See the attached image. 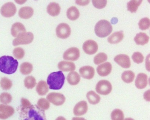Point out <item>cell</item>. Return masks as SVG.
<instances>
[{
  "instance_id": "1",
  "label": "cell",
  "mask_w": 150,
  "mask_h": 120,
  "mask_svg": "<svg viewBox=\"0 0 150 120\" xmlns=\"http://www.w3.org/2000/svg\"><path fill=\"white\" fill-rule=\"evenodd\" d=\"M19 114L21 120H47L44 110L36 105L21 106Z\"/></svg>"
},
{
  "instance_id": "2",
  "label": "cell",
  "mask_w": 150,
  "mask_h": 120,
  "mask_svg": "<svg viewBox=\"0 0 150 120\" xmlns=\"http://www.w3.org/2000/svg\"><path fill=\"white\" fill-rule=\"evenodd\" d=\"M18 63L11 56H4L0 58V71L2 73L11 75L16 71Z\"/></svg>"
},
{
  "instance_id": "3",
  "label": "cell",
  "mask_w": 150,
  "mask_h": 120,
  "mask_svg": "<svg viewBox=\"0 0 150 120\" xmlns=\"http://www.w3.org/2000/svg\"><path fill=\"white\" fill-rule=\"evenodd\" d=\"M65 76L61 71L53 72L47 78V84L50 89L59 90L63 87L65 81Z\"/></svg>"
},
{
  "instance_id": "4",
  "label": "cell",
  "mask_w": 150,
  "mask_h": 120,
  "mask_svg": "<svg viewBox=\"0 0 150 120\" xmlns=\"http://www.w3.org/2000/svg\"><path fill=\"white\" fill-rule=\"evenodd\" d=\"M112 27L110 23L106 20L99 21L95 27V32L96 36L100 38L107 37L112 32Z\"/></svg>"
},
{
  "instance_id": "5",
  "label": "cell",
  "mask_w": 150,
  "mask_h": 120,
  "mask_svg": "<svg viewBox=\"0 0 150 120\" xmlns=\"http://www.w3.org/2000/svg\"><path fill=\"white\" fill-rule=\"evenodd\" d=\"M34 38V35L30 32L23 33L14 39L13 45L16 46L21 45L28 44L32 42Z\"/></svg>"
},
{
  "instance_id": "6",
  "label": "cell",
  "mask_w": 150,
  "mask_h": 120,
  "mask_svg": "<svg viewBox=\"0 0 150 120\" xmlns=\"http://www.w3.org/2000/svg\"><path fill=\"white\" fill-rule=\"evenodd\" d=\"M112 90V86L111 83L106 80H100L96 86V91L98 93L101 95L109 94Z\"/></svg>"
},
{
  "instance_id": "7",
  "label": "cell",
  "mask_w": 150,
  "mask_h": 120,
  "mask_svg": "<svg viewBox=\"0 0 150 120\" xmlns=\"http://www.w3.org/2000/svg\"><path fill=\"white\" fill-rule=\"evenodd\" d=\"M71 33V30L70 26L65 23H61L56 28V35L60 38H67L70 35Z\"/></svg>"
},
{
  "instance_id": "8",
  "label": "cell",
  "mask_w": 150,
  "mask_h": 120,
  "mask_svg": "<svg viewBox=\"0 0 150 120\" xmlns=\"http://www.w3.org/2000/svg\"><path fill=\"white\" fill-rule=\"evenodd\" d=\"M47 100L56 106L63 104L66 101V98L63 94L57 92H51L47 97Z\"/></svg>"
},
{
  "instance_id": "9",
  "label": "cell",
  "mask_w": 150,
  "mask_h": 120,
  "mask_svg": "<svg viewBox=\"0 0 150 120\" xmlns=\"http://www.w3.org/2000/svg\"><path fill=\"white\" fill-rule=\"evenodd\" d=\"M17 11V8L14 4L12 2L7 3L3 6L1 9V14L3 16L11 17L13 16Z\"/></svg>"
},
{
  "instance_id": "10",
  "label": "cell",
  "mask_w": 150,
  "mask_h": 120,
  "mask_svg": "<svg viewBox=\"0 0 150 120\" xmlns=\"http://www.w3.org/2000/svg\"><path fill=\"white\" fill-rule=\"evenodd\" d=\"M80 56V51L76 47H71L64 52L63 58L64 60L76 61Z\"/></svg>"
},
{
  "instance_id": "11",
  "label": "cell",
  "mask_w": 150,
  "mask_h": 120,
  "mask_svg": "<svg viewBox=\"0 0 150 120\" xmlns=\"http://www.w3.org/2000/svg\"><path fill=\"white\" fill-rule=\"evenodd\" d=\"M83 50L88 55H93L97 52L98 46L97 43L93 40H88L83 43Z\"/></svg>"
},
{
  "instance_id": "12",
  "label": "cell",
  "mask_w": 150,
  "mask_h": 120,
  "mask_svg": "<svg viewBox=\"0 0 150 120\" xmlns=\"http://www.w3.org/2000/svg\"><path fill=\"white\" fill-rule=\"evenodd\" d=\"M116 63L124 68L127 69L130 67V59L127 55L121 54L116 56L114 59Z\"/></svg>"
},
{
  "instance_id": "13",
  "label": "cell",
  "mask_w": 150,
  "mask_h": 120,
  "mask_svg": "<svg viewBox=\"0 0 150 120\" xmlns=\"http://www.w3.org/2000/svg\"><path fill=\"white\" fill-rule=\"evenodd\" d=\"M14 110L12 107L9 105L0 104V119H6L12 116Z\"/></svg>"
},
{
  "instance_id": "14",
  "label": "cell",
  "mask_w": 150,
  "mask_h": 120,
  "mask_svg": "<svg viewBox=\"0 0 150 120\" xmlns=\"http://www.w3.org/2000/svg\"><path fill=\"white\" fill-rule=\"evenodd\" d=\"M88 110L87 102L85 101H81L75 105L73 109V113L75 115L80 116L85 115Z\"/></svg>"
},
{
  "instance_id": "15",
  "label": "cell",
  "mask_w": 150,
  "mask_h": 120,
  "mask_svg": "<svg viewBox=\"0 0 150 120\" xmlns=\"http://www.w3.org/2000/svg\"><path fill=\"white\" fill-rule=\"evenodd\" d=\"M148 76L145 73L138 74L135 81V86L139 89H145L148 85Z\"/></svg>"
},
{
  "instance_id": "16",
  "label": "cell",
  "mask_w": 150,
  "mask_h": 120,
  "mask_svg": "<svg viewBox=\"0 0 150 120\" xmlns=\"http://www.w3.org/2000/svg\"><path fill=\"white\" fill-rule=\"evenodd\" d=\"M79 72L82 77L84 79L91 80L94 76L95 71L92 66H86L81 67Z\"/></svg>"
},
{
  "instance_id": "17",
  "label": "cell",
  "mask_w": 150,
  "mask_h": 120,
  "mask_svg": "<svg viewBox=\"0 0 150 120\" xmlns=\"http://www.w3.org/2000/svg\"><path fill=\"white\" fill-rule=\"evenodd\" d=\"M112 69L111 63L107 62L98 66L96 70L99 76L105 77L108 76L111 73Z\"/></svg>"
},
{
  "instance_id": "18",
  "label": "cell",
  "mask_w": 150,
  "mask_h": 120,
  "mask_svg": "<svg viewBox=\"0 0 150 120\" xmlns=\"http://www.w3.org/2000/svg\"><path fill=\"white\" fill-rule=\"evenodd\" d=\"M11 32L13 37H17L19 35L26 32V30L23 24L21 23L16 22L13 24Z\"/></svg>"
},
{
  "instance_id": "19",
  "label": "cell",
  "mask_w": 150,
  "mask_h": 120,
  "mask_svg": "<svg viewBox=\"0 0 150 120\" xmlns=\"http://www.w3.org/2000/svg\"><path fill=\"white\" fill-rule=\"evenodd\" d=\"M58 68L63 72H72L76 69V65L72 62L62 61L58 65Z\"/></svg>"
},
{
  "instance_id": "20",
  "label": "cell",
  "mask_w": 150,
  "mask_h": 120,
  "mask_svg": "<svg viewBox=\"0 0 150 120\" xmlns=\"http://www.w3.org/2000/svg\"><path fill=\"white\" fill-rule=\"evenodd\" d=\"M34 13V10L31 7L25 6L20 9L18 11V15L21 18L27 19L31 18Z\"/></svg>"
},
{
  "instance_id": "21",
  "label": "cell",
  "mask_w": 150,
  "mask_h": 120,
  "mask_svg": "<svg viewBox=\"0 0 150 120\" xmlns=\"http://www.w3.org/2000/svg\"><path fill=\"white\" fill-rule=\"evenodd\" d=\"M124 37L123 31H121L112 33L108 38V42L111 44H116L120 42Z\"/></svg>"
},
{
  "instance_id": "22",
  "label": "cell",
  "mask_w": 150,
  "mask_h": 120,
  "mask_svg": "<svg viewBox=\"0 0 150 120\" xmlns=\"http://www.w3.org/2000/svg\"><path fill=\"white\" fill-rule=\"evenodd\" d=\"M61 8L59 4L56 2L50 3L47 7V13L52 16H56L60 14Z\"/></svg>"
},
{
  "instance_id": "23",
  "label": "cell",
  "mask_w": 150,
  "mask_h": 120,
  "mask_svg": "<svg viewBox=\"0 0 150 120\" xmlns=\"http://www.w3.org/2000/svg\"><path fill=\"white\" fill-rule=\"evenodd\" d=\"M149 37L145 33L140 32L137 34L134 38L136 44L138 45H144L148 43Z\"/></svg>"
},
{
  "instance_id": "24",
  "label": "cell",
  "mask_w": 150,
  "mask_h": 120,
  "mask_svg": "<svg viewBox=\"0 0 150 120\" xmlns=\"http://www.w3.org/2000/svg\"><path fill=\"white\" fill-rule=\"evenodd\" d=\"M68 82L72 86L78 84L80 81V76L77 72L72 71L68 75L67 77Z\"/></svg>"
},
{
  "instance_id": "25",
  "label": "cell",
  "mask_w": 150,
  "mask_h": 120,
  "mask_svg": "<svg viewBox=\"0 0 150 120\" xmlns=\"http://www.w3.org/2000/svg\"><path fill=\"white\" fill-rule=\"evenodd\" d=\"M36 91L41 96L47 94L49 92V87L46 82L43 80L39 82L36 87Z\"/></svg>"
},
{
  "instance_id": "26",
  "label": "cell",
  "mask_w": 150,
  "mask_h": 120,
  "mask_svg": "<svg viewBox=\"0 0 150 120\" xmlns=\"http://www.w3.org/2000/svg\"><path fill=\"white\" fill-rule=\"evenodd\" d=\"M89 103L92 105L98 104L100 101V97L93 91H90L86 95Z\"/></svg>"
},
{
  "instance_id": "27",
  "label": "cell",
  "mask_w": 150,
  "mask_h": 120,
  "mask_svg": "<svg viewBox=\"0 0 150 120\" xmlns=\"http://www.w3.org/2000/svg\"><path fill=\"white\" fill-rule=\"evenodd\" d=\"M80 15V12L76 7H71L67 10V17L71 21H76L79 18Z\"/></svg>"
},
{
  "instance_id": "28",
  "label": "cell",
  "mask_w": 150,
  "mask_h": 120,
  "mask_svg": "<svg viewBox=\"0 0 150 120\" xmlns=\"http://www.w3.org/2000/svg\"><path fill=\"white\" fill-rule=\"evenodd\" d=\"M135 77V74L131 70H127L124 72L122 75V79L124 82L127 83H130L133 82Z\"/></svg>"
},
{
  "instance_id": "29",
  "label": "cell",
  "mask_w": 150,
  "mask_h": 120,
  "mask_svg": "<svg viewBox=\"0 0 150 120\" xmlns=\"http://www.w3.org/2000/svg\"><path fill=\"white\" fill-rule=\"evenodd\" d=\"M142 2L141 0H132L127 3V10L131 13H135L138 10V7Z\"/></svg>"
},
{
  "instance_id": "30",
  "label": "cell",
  "mask_w": 150,
  "mask_h": 120,
  "mask_svg": "<svg viewBox=\"0 0 150 120\" xmlns=\"http://www.w3.org/2000/svg\"><path fill=\"white\" fill-rule=\"evenodd\" d=\"M33 70L32 64L27 62L22 63L20 66V71L24 75H28L31 73Z\"/></svg>"
},
{
  "instance_id": "31",
  "label": "cell",
  "mask_w": 150,
  "mask_h": 120,
  "mask_svg": "<svg viewBox=\"0 0 150 120\" xmlns=\"http://www.w3.org/2000/svg\"><path fill=\"white\" fill-rule=\"evenodd\" d=\"M24 86L28 89H32L36 85V79L34 77L28 76L26 77L24 81Z\"/></svg>"
},
{
  "instance_id": "32",
  "label": "cell",
  "mask_w": 150,
  "mask_h": 120,
  "mask_svg": "<svg viewBox=\"0 0 150 120\" xmlns=\"http://www.w3.org/2000/svg\"><path fill=\"white\" fill-rule=\"evenodd\" d=\"M12 82L11 80L7 77L2 78L0 81L1 87L4 90H9L12 87Z\"/></svg>"
},
{
  "instance_id": "33",
  "label": "cell",
  "mask_w": 150,
  "mask_h": 120,
  "mask_svg": "<svg viewBox=\"0 0 150 120\" xmlns=\"http://www.w3.org/2000/svg\"><path fill=\"white\" fill-rule=\"evenodd\" d=\"M124 114L121 110L118 109L114 110L111 114V119L112 120H123Z\"/></svg>"
},
{
  "instance_id": "34",
  "label": "cell",
  "mask_w": 150,
  "mask_h": 120,
  "mask_svg": "<svg viewBox=\"0 0 150 120\" xmlns=\"http://www.w3.org/2000/svg\"><path fill=\"white\" fill-rule=\"evenodd\" d=\"M108 59V56L103 53H99L94 58L93 62L95 64L98 65L106 61Z\"/></svg>"
},
{
  "instance_id": "35",
  "label": "cell",
  "mask_w": 150,
  "mask_h": 120,
  "mask_svg": "<svg viewBox=\"0 0 150 120\" xmlns=\"http://www.w3.org/2000/svg\"><path fill=\"white\" fill-rule=\"evenodd\" d=\"M12 100L11 95L7 92H3L0 95V102L4 104L11 103Z\"/></svg>"
},
{
  "instance_id": "36",
  "label": "cell",
  "mask_w": 150,
  "mask_h": 120,
  "mask_svg": "<svg viewBox=\"0 0 150 120\" xmlns=\"http://www.w3.org/2000/svg\"><path fill=\"white\" fill-rule=\"evenodd\" d=\"M139 28L142 30H145L149 28L150 21L149 18L147 17L142 18L138 23Z\"/></svg>"
},
{
  "instance_id": "37",
  "label": "cell",
  "mask_w": 150,
  "mask_h": 120,
  "mask_svg": "<svg viewBox=\"0 0 150 120\" xmlns=\"http://www.w3.org/2000/svg\"><path fill=\"white\" fill-rule=\"evenodd\" d=\"M37 104L38 106L44 110L48 109L50 106V102L44 98H40L39 99Z\"/></svg>"
},
{
  "instance_id": "38",
  "label": "cell",
  "mask_w": 150,
  "mask_h": 120,
  "mask_svg": "<svg viewBox=\"0 0 150 120\" xmlns=\"http://www.w3.org/2000/svg\"><path fill=\"white\" fill-rule=\"evenodd\" d=\"M132 58L133 61L137 64H140L144 62V57L142 53L139 52H135L132 55Z\"/></svg>"
},
{
  "instance_id": "39",
  "label": "cell",
  "mask_w": 150,
  "mask_h": 120,
  "mask_svg": "<svg viewBox=\"0 0 150 120\" xmlns=\"http://www.w3.org/2000/svg\"><path fill=\"white\" fill-rule=\"evenodd\" d=\"M13 54L16 58L21 59L23 58L25 55V51L21 47L16 48L13 51Z\"/></svg>"
},
{
  "instance_id": "40",
  "label": "cell",
  "mask_w": 150,
  "mask_h": 120,
  "mask_svg": "<svg viewBox=\"0 0 150 120\" xmlns=\"http://www.w3.org/2000/svg\"><path fill=\"white\" fill-rule=\"evenodd\" d=\"M93 6L99 9H102L106 6L107 1H92Z\"/></svg>"
},
{
  "instance_id": "41",
  "label": "cell",
  "mask_w": 150,
  "mask_h": 120,
  "mask_svg": "<svg viewBox=\"0 0 150 120\" xmlns=\"http://www.w3.org/2000/svg\"><path fill=\"white\" fill-rule=\"evenodd\" d=\"M21 107H26L29 106L31 104L28 99L25 98H22L21 99Z\"/></svg>"
},
{
  "instance_id": "42",
  "label": "cell",
  "mask_w": 150,
  "mask_h": 120,
  "mask_svg": "<svg viewBox=\"0 0 150 120\" xmlns=\"http://www.w3.org/2000/svg\"><path fill=\"white\" fill-rule=\"evenodd\" d=\"M90 1H76V4L80 6H86L89 4Z\"/></svg>"
},
{
  "instance_id": "43",
  "label": "cell",
  "mask_w": 150,
  "mask_h": 120,
  "mask_svg": "<svg viewBox=\"0 0 150 120\" xmlns=\"http://www.w3.org/2000/svg\"><path fill=\"white\" fill-rule=\"evenodd\" d=\"M144 99L147 102H150V90L149 89L148 90L146 91L144 95Z\"/></svg>"
},
{
  "instance_id": "44",
  "label": "cell",
  "mask_w": 150,
  "mask_h": 120,
  "mask_svg": "<svg viewBox=\"0 0 150 120\" xmlns=\"http://www.w3.org/2000/svg\"><path fill=\"white\" fill-rule=\"evenodd\" d=\"M146 70L148 71H150V66H149V55L148 56H147L146 60Z\"/></svg>"
},
{
  "instance_id": "45",
  "label": "cell",
  "mask_w": 150,
  "mask_h": 120,
  "mask_svg": "<svg viewBox=\"0 0 150 120\" xmlns=\"http://www.w3.org/2000/svg\"><path fill=\"white\" fill-rule=\"evenodd\" d=\"M72 120H86L85 118L81 117H74Z\"/></svg>"
},
{
  "instance_id": "46",
  "label": "cell",
  "mask_w": 150,
  "mask_h": 120,
  "mask_svg": "<svg viewBox=\"0 0 150 120\" xmlns=\"http://www.w3.org/2000/svg\"><path fill=\"white\" fill-rule=\"evenodd\" d=\"M55 120H66L65 118L63 116H59Z\"/></svg>"
},
{
  "instance_id": "47",
  "label": "cell",
  "mask_w": 150,
  "mask_h": 120,
  "mask_svg": "<svg viewBox=\"0 0 150 120\" xmlns=\"http://www.w3.org/2000/svg\"><path fill=\"white\" fill-rule=\"evenodd\" d=\"M123 120H134L133 119L131 118H125V119H124Z\"/></svg>"
}]
</instances>
